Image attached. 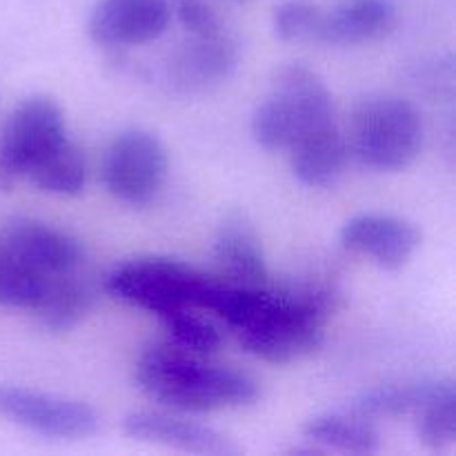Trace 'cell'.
<instances>
[{
  "label": "cell",
  "instance_id": "obj_1",
  "mask_svg": "<svg viewBox=\"0 0 456 456\" xmlns=\"http://www.w3.org/2000/svg\"><path fill=\"white\" fill-rule=\"evenodd\" d=\"M334 292L323 283L267 289L214 279L203 310L216 312L248 352L267 363H292L323 346Z\"/></svg>",
  "mask_w": 456,
  "mask_h": 456
},
{
  "label": "cell",
  "instance_id": "obj_2",
  "mask_svg": "<svg viewBox=\"0 0 456 456\" xmlns=\"http://www.w3.org/2000/svg\"><path fill=\"white\" fill-rule=\"evenodd\" d=\"M136 383L151 401L178 412H212L249 405L258 383L248 374L196 359L176 346H151L136 363Z\"/></svg>",
  "mask_w": 456,
  "mask_h": 456
},
{
  "label": "cell",
  "instance_id": "obj_3",
  "mask_svg": "<svg viewBox=\"0 0 456 456\" xmlns=\"http://www.w3.org/2000/svg\"><path fill=\"white\" fill-rule=\"evenodd\" d=\"M337 123L328 85L307 65H288L252 116V136L265 150H289L303 136Z\"/></svg>",
  "mask_w": 456,
  "mask_h": 456
},
{
  "label": "cell",
  "instance_id": "obj_4",
  "mask_svg": "<svg viewBox=\"0 0 456 456\" xmlns=\"http://www.w3.org/2000/svg\"><path fill=\"white\" fill-rule=\"evenodd\" d=\"M352 154L370 169L399 172L421 154L423 120L412 102L399 96H370L350 120Z\"/></svg>",
  "mask_w": 456,
  "mask_h": 456
},
{
  "label": "cell",
  "instance_id": "obj_5",
  "mask_svg": "<svg viewBox=\"0 0 456 456\" xmlns=\"http://www.w3.org/2000/svg\"><path fill=\"white\" fill-rule=\"evenodd\" d=\"M214 283V276L176 261V258H134L116 267L105 281V289L118 301L141 310L165 314L181 307H200Z\"/></svg>",
  "mask_w": 456,
  "mask_h": 456
},
{
  "label": "cell",
  "instance_id": "obj_6",
  "mask_svg": "<svg viewBox=\"0 0 456 456\" xmlns=\"http://www.w3.org/2000/svg\"><path fill=\"white\" fill-rule=\"evenodd\" d=\"M65 138L61 107L47 96L25 98L0 127V191L13 190L31 165Z\"/></svg>",
  "mask_w": 456,
  "mask_h": 456
},
{
  "label": "cell",
  "instance_id": "obj_7",
  "mask_svg": "<svg viewBox=\"0 0 456 456\" xmlns=\"http://www.w3.org/2000/svg\"><path fill=\"white\" fill-rule=\"evenodd\" d=\"M167 150L145 129L120 132L102 159V183L114 199L147 205L159 196L167 178Z\"/></svg>",
  "mask_w": 456,
  "mask_h": 456
},
{
  "label": "cell",
  "instance_id": "obj_8",
  "mask_svg": "<svg viewBox=\"0 0 456 456\" xmlns=\"http://www.w3.org/2000/svg\"><path fill=\"white\" fill-rule=\"evenodd\" d=\"M0 417L52 439H87L101 428L89 405L18 386H0Z\"/></svg>",
  "mask_w": 456,
  "mask_h": 456
},
{
  "label": "cell",
  "instance_id": "obj_9",
  "mask_svg": "<svg viewBox=\"0 0 456 456\" xmlns=\"http://www.w3.org/2000/svg\"><path fill=\"white\" fill-rule=\"evenodd\" d=\"M0 249L43 276L83 267L85 249L76 236L36 218H13L0 232Z\"/></svg>",
  "mask_w": 456,
  "mask_h": 456
},
{
  "label": "cell",
  "instance_id": "obj_10",
  "mask_svg": "<svg viewBox=\"0 0 456 456\" xmlns=\"http://www.w3.org/2000/svg\"><path fill=\"white\" fill-rule=\"evenodd\" d=\"M167 0H98L87 20L94 43L129 47L159 38L169 25Z\"/></svg>",
  "mask_w": 456,
  "mask_h": 456
},
{
  "label": "cell",
  "instance_id": "obj_11",
  "mask_svg": "<svg viewBox=\"0 0 456 456\" xmlns=\"http://www.w3.org/2000/svg\"><path fill=\"white\" fill-rule=\"evenodd\" d=\"M341 245L374 258L386 270L403 267L421 245L414 223L392 214H359L341 227Z\"/></svg>",
  "mask_w": 456,
  "mask_h": 456
},
{
  "label": "cell",
  "instance_id": "obj_12",
  "mask_svg": "<svg viewBox=\"0 0 456 456\" xmlns=\"http://www.w3.org/2000/svg\"><path fill=\"white\" fill-rule=\"evenodd\" d=\"M239 65V45L225 29L191 36L169 56L167 76L178 89L200 92L232 76Z\"/></svg>",
  "mask_w": 456,
  "mask_h": 456
},
{
  "label": "cell",
  "instance_id": "obj_13",
  "mask_svg": "<svg viewBox=\"0 0 456 456\" xmlns=\"http://www.w3.org/2000/svg\"><path fill=\"white\" fill-rule=\"evenodd\" d=\"M125 435L132 439L160 444L167 448L185 450L196 454L234 456L240 452L239 445L214 428L185 421L163 412H132L123 421Z\"/></svg>",
  "mask_w": 456,
  "mask_h": 456
},
{
  "label": "cell",
  "instance_id": "obj_14",
  "mask_svg": "<svg viewBox=\"0 0 456 456\" xmlns=\"http://www.w3.org/2000/svg\"><path fill=\"white\" fill-rule=\"evenodd\" d=\"M396 25L392 0H343L332 12H323L319 43L361 45L390 34Z\"/></svg>",
  "mask_w": 456,
  "mask_h": 456
},
{
  "label": "cell",
  "instance_id": "obj_15",
  "mask_svg": "<svg viewBox=\"0 0 456 456\" xmlns=\"http://www.w3.org/2000/svg\"><path fill=\"white\" fill-rule=\"evenodd\" d=\"M218 265L225 272L227 281L236 285H265L267 263L261 240L252 223L240 212L227 214L221 223L214 243Z\"/></svg>",
  "mask_w": 456,
  "mask_h": 456
},
{
  "label": "cell",
  "instance_id": "obj_16",
  "mask_svg": "<svg viewBox=\"0 0 456 456\" xmlns=\"http://www.w3.org/2000/svg\"><path fill=\"white\" fill-rule=\"evenodd\" d=\"M292 172L307 187H332L346 172L350 147L337 123L303 136L289 147Z\"/></svg>",
  "mask_w": 456,
  "mask_h": 456
},
{
  "label": "cell",
  "instance_id": "obj_17",
  "mask_svg": "<svg viewBox=\"0 0 456 456\" xmlns=\"http://www.w3.org/2000/svg\"><path fill=\"white\" fill-rule=\"evenodd\" d=\"M94 301L96 289L87 276L80 274L78 267L67 274L47 276L43 297L34 312H38L40 323L49 332H69L92 310Z\"/></svg>",
  "mask_w": 456,
  "mask_h": 456
},
{
  "label": "cell",
  "instance_id": "obj_18",
  "mask_svg": "<svg viewBox=\"0 0 456 456\" xmlns=\"http://www.w3.org/2000/svg\"><path fill=\"white\" fill-rule=\"evenodd\" d=\"M452 379H426L412 383H390V386L374 387L363 392L352 405L356 417L368 421L372 419H396L417 414L428 401L435 399Z\"/></svg>",
  "mask_w": 456,
  "mask_h": 456
},
{
  "label": "cell",
  "instance_id": "obj_19",
  "mask_svg": "<svg viewBox=\"0 0 456 456\" xmlns=\"http://www.w3.org/2000/svg\"><path fill=\"white\" fill-rule=\"evenodd\" d=\"M27 178L34 181L40 190L58 196H76L83 191L85 178H87V163L80 147L69 136L58 142L53 150L40 156Z\"/></svg>",
  "mask_w": 456,
  "mask_h": 456
},
{
  "label": "cell",
  "instance_id": "obj_20",
  "mask_svg": "<svg viewBox=\"0 0 456 456\" xmlns=\"http://www.w3.org/2000/svg\"><path fill=\"white\" fill-rule=\"evenodd\" d=\"M305 441L323 450H343L354 454L377 452L381 439L372 423L363 417H343V414H321L307 421Z\"/></svg>",
  "mask_w": 456,
  "mask_h": 456
},
{
  "label": "cell",
  "instance_id": "obj_21",
  "mask_svg": "<svg viewBox=\"0 0 456 456\" xmlns=\"http://www.w3.org/2000/svg\"><path fill=\"white\" fill-rule=\"evenodd\" d=\"M417 436L432 450H444L456 439V387L450 381L417 414Z\"/></svg>",
  "mask_w": 456,
  "mask_h": 456
},
{
  "label": "cell",
  "instance_id": "obj_22",
  "mask_svg": "<svg viewBox=\"0 0 456 456\" xmlns=\"http://www.w3.org/2000/svg\"><path fill=\"white\" fill-rule=\"evenodd\" d=\"M160 321H163L174 346L181 350L194 352V354H212L221 347V332L216 330V325L194 314L191 307L165 312L160 314Z\"/></svg>",
  "mask_w": 456,
  "mask_h": 456
},
{
  "label": "cell",
  "instance_id": "obj_23",
  "mask_svg": "<svg viewBox=\"0 0 456 456\" xmlns=\"http://www.w3.org/2000/svg\"><path fill=\"white\" fill-rule=\"evenodd\" d=\"M323 12L305 0H288L274 12V31L289 43H319Z\"/></svg>",
  "mask_w": 456,
  "mask_h": 456
},
{
  "label": "cell",
  "instance_id": "obj_24",
  "mask_svg": "<svg viewBox=\"0 0 456 456\" xmlns=\"http://www.w3.org/2000/svg\"><path fill=\"white\" fill-rule=\"evenodd\" d=\"M176 16L191 36H208L225 29L216 12L203 0H178Z\"/></svg>",
  "mask_w": 456,
  "mask_h": 456
}]
</instances>
